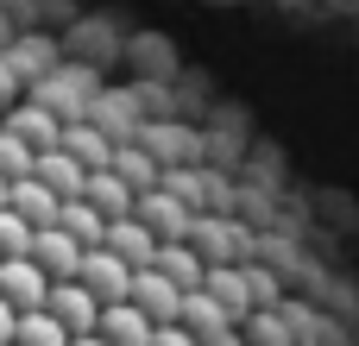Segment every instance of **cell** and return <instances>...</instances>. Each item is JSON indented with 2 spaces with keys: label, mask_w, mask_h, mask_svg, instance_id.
<instances>
[{
  "label": "cell",
  "mask_w": 359,
  "mask_h": 346,
  "mask_svg": "<svg viewBox=\"0 0 359 346\" xmlns=\"http://www.w3.org/2000/svg\"><path fill=\"white\" fill-rule=\"evenodd\" d=\"M6 189H13V177H0V202H6Z\"/></svg>",
  "instance_id": "cell-31"
},
{
  "label": "cell",
  "mask_w": 359,
  "mask_h": 346,
  "mask_svg": "<svg viewBox=\"0 0 359 346\" xmlns=\"http://www.w3.org/2000/svg\"><path fill=\"white\" fill-rule=\"evenodd\" d=\"M57 145L82 164V170H95V164H107V151H114V139L95 126V120H63V132H57Z\"/></svg>",
  "instance_id": "cell-16"
},
{
  "label": "cell",
  "mask_w": 359,
  "mask_h": 346,
  "mask_svg": "<svg viewBox=\"0 0 359 346\" xmlns=\"http://www.w3.org/2000/svg\"><path fill=\"white\" fill-rule=\"evenodd\" d=\"M6 208H13L25 227H50V221H57V195H50L38 177H13V189H6Z\"/></svg>",
  "instance_id": "cell-19"
},
{
  "label": "cell",
  "mask_w": 359,
  "mask_h": 346,
  "mask_svg": "<svg viewBox=\"0 0 359 346\" xmlns=\"http://www.w3.org/2000/svg\"><path fill=\"white\" fill-rule=\"evenodd\" d=\"M25 177H38L57 202H69V195H82V177H88V170H82L63 145H50V151H32V170H25Z\"/></svg>",
  "instance_id": "cell-10"
},
{
  "label": "cell",
  "mask_w": 359,
  "mask_h": 346,
  "mask_svg": "<svg viewBox=\"0 0 359 346\" xmlns=\"http://www.w3.org/2000/svg\"><path fill=\"white\" fill-rule=\"evenodd\" d=\"M25 170H32V151L0 126V177H25Z\"/></svg>",
  "instance_id": "cell-26"
},
{
  "label": "cell",
  "mask_w": 359,
  "mask_h": 346,
  "mask_svg": "<svg viewBox=\"0 0 359 346\" xmlns=\"http://www.w3.org/2000/svg\"><path fill=\"white\" fill-rule=\"evenodd\" d=\"M69 277H76V284H82L95 303H120V296H126V277H133V265H126V258H114L107 246H82Z\"/></svg>",
  "instance_id": "cell-2"
},
{
  "label": "cell",
  "mask_w": 359,
  "mask_h": 346,
  "mask_svg": "<svg viewBox=\"0 0 359 346\" xmlns=\"http://www.w3.org/2000/svg\"><path fill=\"white\" fill-rule=\"evenodd\" d=\"M6 346H13V340H6Z\"/></svg>",
  "instance_id": "cell-32"
},
{
  "label": "cell",
  "mask_w": 359,
  "mask_h": 346,
  "mask_svg": "<svg viewBox=\"0 0 359 346\" xmlns=\"http://www.w3.org/2000/svg\"><path fill=\"white\" fill-rule=\"evenodd\" d=\"M95 334H101L107 346H145V340H151V321H145V315H139V309L120 296V303H101Z\"/></svg>",
  "instance_id": "cell-14"
},
{
  "label": "cell",
  "mask_w": 359,
  "mask_h": 346,
  "mask_svg": "<svg viewBox=\"0 0 359 346\" xmlns=\"http://www.w3.org/2000/svg\"><path fill=\"white\" fill-rule=\"evenodd\" d=\"M202 290L227 309V321L233 315H246V303H252V290H246V271H233V265H208L202 271Z\"/></svg>",
  "instance_id": "cell-21"
},
{
  "label": "cell",
  "mask_w": 359,
  "mask_h": 346,
  "mask_svg": "<svg viewBox=\"0 0 359 346\" xmlns=\"http://www.w3.org/2000/svg\"><path fill=\"white\" fill-rule=\"evenodd\" d=\"M107 170H114V177H120V183H126L133 195L158 183V158H151V151H145L139 139H120V145L107 151Z\"/></svg>",
  "instance_id": "cell-17"
},
{
  "label": "cell",
  "mask_w": 359,
  "mask_h": 346,
  "mask_svg": "<svg viewBox=\"0 0 359 346\" xmlns=\"http://www.w3.org/2000/svg\"><path fill=\"white\" fill-rule=\"evenodd\" d=\"M177 284L158 271V265H133V277H126V303L145 315V321H177Z\"/></svg>",
  "instance_id": "cell-4"
},
{
  "label": "cell",
  "mask_w": 359,
  "mask_h": 346,
  "mask_svg": "<svg viewBox=\"0 0 359 346\" xmlns=\"http://www.w3.org/2000/svg\"><path fill=\"white\" fill-rule=\"evenodd\" d=\"M13 340V309H6V303H0V346Z\"/></svg>",
  "instance_id": "cell-29"
},
{
  "label": "cell",
  "mask_w": 359,
  "mask_h": 346,
  "mask_svg": "<svg viewBox=\"0 0 359 346\" xmlns=\"http://www.w3.org/2000/svg\"><path fill=\"white\" fill-rule=\"evenodd\" d=\"M6 132H13L25 151H50V145H57V132H63V120H57L44 101H19V107L6 101Z\"/></svg>",
  "instance_id": "cell-7"
},
{
  "label": "cell",
  "mask_w": 359,
  "mask_h": 346,
  "mask_svg": "<svg viewBox=\"0 0 359 346\" xmlns=\"http://www.w3.org/2000/svg\"><path fill=\"white\" fill-rule=\"evenodd\" d=\"M82 120H95V126L120 145V139H133V132H139V95H126V88H107V82H101V95L88 101V113H82Z\"/></svg>",
  "instance_id": "cell-6"
},
{
  "label": "cell",
  "mask_w": 359,
  "mask_h": 346,
  "mask_svg": "<svg viewBox=\"0 0 359 346\" xmlns=\"http://www.w3.org/2000/svg\"><path fill=\"white\" fill-rule=\"evenodd\" d=\"M0 63H6L19 82H38V76L57 63V44H50L44 32H13V38L0 44Z\"/></svg>",
  "instance_id": "cell-8"
},
{
  "label": "cell",
  "mask_w": 359,
  "mask_h": 346,
  "mask_svg": "<svg viewBox=\"0 0 359 346\" xmlns=\"http://www.w3.org/2000/svg\"><path fill=\"white\" fill-rule=\"evenodd\" d=\"M189 233L202 240V265H227V246H233V227H227V221L215 227V221H196V214H189Z\"/></svg>",
  "instance_id": "cell-24"
},
{
  "label": "cell",
  "mask_w": 359,
  "mask_h": 346,
  "mask_svg": "<svg viewBox=\"0 0 359 346\" xmlns=\"http://www.w3.org/2000/svg\"><path fill=\"white\" fill-rule=\"evenodd\" d=\"M133 221H145L158 240H189V202H177L164 183H151V189H139L133 195V208H126Z\"/></svg>",
  "instance_id": "cell-3"
},
{
  "label": "cell",
  "mask_w": 359,
  "mask_h": 346,
  "mask_svg": "<svg viewBox=\"0 0 359 346\" xmlns=\"http://www.w3.org/2000/svg\"><path fill=\"white\" fill-rule=\"evenodd\" d=\"M151 265H158L177 290H196V284H202V271H208V265H202V252H189V240H158Z\"/></svg>",
  "instance_id": "cell-20"
},
{
  "label": "cell",
  "mask_w": 359,
  "mask_h": 346,
  "mask_svg": "<svg viewBox=\"0 0 359 346\" xmlns=\"http://www.w3.org/2000/svg\"><path fill=\"white\" fill-rule=\"evenodd\" d=\"M145 346H202L189 328H177V321H151V340Z\"/></svg>",
  "instance_id": "cell-27"
},
{
  "label": "cell",
  "mask_w": 359,
  "mask_h": 346,
  "mask_svg": "<svg viewBox=\"0 0 359 346\" xmlns=\"http://www.w3.org/2000/svg\"><path fill=\"white\" fill-rule=\"evenodd\" d=\"M44 290H50V277H44L32 258H0V303H6L13 315L44 309Z\"/></svg>",
  "instance_id": "cell-5"
},
{
  "label": "cell",
  "mask_w": 359,
  "mask_h": 346,
  "mask_svg": "<svg viewBox=\"0 0 359 346\" xmlns=\"http://www.w3.org/2000/svg\"><path fill=\"white\" fill-rule=\"evenodd\" d=\"M76 252H82V246H76V240H69L57 221H50V227H32V252H25V258H32V265H38L50 284L76 271Z\"/></svg>",
  "instance_id": "cell-12"
},
{
  "label": "cell",
  "mask_w": 359,
  "mask_h": 346,
  "mask_svg": "<svg viewBox=\"0 0 359 346\" xmlns=\"http://www.w3.org/2000/svg\"><path fill=\"white\" fill-rule=\"evenodd\" d=\"M82 202H88L101 221H114V214H126V208H133V189H126L107 164H95V170L82 177Z\"/></svg>",
  "instance_id": "cell-18"
},
{
  "label": "cell",
  "mask_w": 359,
  "mask_h": 346,
  "mask_svg": "<svg viewBox=\"0 0 359 346\" xmlns=\"http://www.w3.org/2000/svg\"><path fill=\"white\" fill-rule=\"evenodd\" d=\"M101 246H107L114 258H126V265H151V252H158V233H151L145 221H133V214H114V221L101 227Z\"/></svg>",
  "instance_id": "cell-11"
},
{
  "label": "cell",
  "mask_w": 359,
  "mask_h": 346,
  "mask_svg": "<svg viewBox=\"0 0 359 346\" xmlns=\"http://www.w3.org/2000/svg\"><path fill=\"white\" fill-rule=\"evenodd\" d=\"M69 346H107V340H101V334L88 328V334H69Z\"/></svg>",
  "instance_id": "cell-30"
},
{
  "label": "cell",
  "mask_w": 359,
  "mask_h": 346,
  "mask_svg": "<svg viewBox=\"0 0 359 346\" xmlns=\"http://www.w3.org/2000/svg\"><path fill=\"white\" fill-rule=\"evenodd\" d=\"M57 227H63L76 246H101V227H107V221H101L82 195H69V202H57Z\"/></svg>",
  "instance_id": "cell-23"
},
{
  "label": "cell",
  "mask_w": 359,
  "mask_h": 346,
  "mask_svg": "<svg viewBox=\"0 0 359 346\" xmlns=\"http://www.w3.org/2000/svg\"><path fill=\"white\" fill-rule=\"evenodd\" d=\"M13 88H19V76H13V69L0 63V101H13Z\"/></svg>",
  "instance_id": "cell-28"
},
{
  "label": "cell",
  "mask_w": 359,
  "mask_h": 346,
  "mask_svg": "<svg viewBox=\"0 0 359 346\" xmlns=\"http://www.w3.org/2000/svg\"><path fill=\"white\" fill-rule=\"evenodd\" d=\"M13 346H69V328L50 309H25L13 315Z\"/></svg>",
  "instance_id": "cell-22"
},
{
  "label": "cell",
  "mask_w": 359,
  "mask_h": 346,
  "mask_svg": "<svg viewBox=\"0 0 359 346\" xmlns=\"http://www.w3.org/2000/svg\"><path fill=\"white\" fill-rule=\"evenodd\" d=\"M25 88H32V101H44L57 120H82L88 101L101 95V76H95V63H63V57H57V63H50L38 82H25Z\"/></svg>",
  "instance_id": "cell-1"
},
{
  "label": "cell",
  "mask_w": 359,
  "mask_h": 346,
  "mask_svg": "<svg viewBox=\"0 0 359 346\" xmlns=\"http://www.w3.org/2000/svg\"><path fill=\"white\" fill-rule=\"evenodd\" d=\"M44 309H50L69 334H88V328H95V315H101V303H95L76 277H57V284L44 290Z\"/></svg>",
  "instance_id": "cell-9"
},
{
  "label": "cell",
  "mask_w": 359,
  "mask_h": 346,
  "mask_svg": "<svg viewBox=\"0 0 359 346\" xmlns=\"http://www.w3.org/2000/svg\"><path fill=\"white\" fill-rule=\"evenodd\" d=\"M133 139H139V145L158 158V170H170V164H189V158L202 151L189 126H145V120H139V132H133Z\"/></svg>",
  "instance_id": "cell-15"
},
{
  "label": "cell",
  "mask_w": 359,
  "mask_h": 346,
  "mask_svg": "<svg viewBox=\"0 0 359 346\" xmlns=\"http://www.w3.org/2000/svg\"><path fill=\"white\" fill-rule=\"evenodd\" d=\"M177 328H189L196 340L208 346V340H221V334H227V309L196 284V290H183V296H177Z\"/></svg>",
  "instance_id": "cell-13"
},
{
  "label": "cell",
  "mask_w": 359,
  "mask_h": 346,
  "mask_svg": "<svg viewBox=\"0 0 359 346\" xmlns=\"http://www.w3.org/2000/svg\"><path fill=\"white\" fill-rule=\"evenodd\" d=\"M25 252H32V227L0 202V258H25Z\"/></svg>",
  "instance_id": "cell-25"
}]
</instances>
